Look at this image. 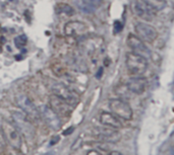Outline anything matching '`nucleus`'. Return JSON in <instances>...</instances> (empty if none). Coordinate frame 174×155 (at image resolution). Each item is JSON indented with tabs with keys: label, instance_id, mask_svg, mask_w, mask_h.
Instances as JSON below:
<instances>
[{
	"label": "nucleus",
	"instance_id": "f3484780",
	"mask_svg": "<svg viewBox=\"0 0 174 155\" xmlns=\"http://www.w3.org/2000/svg\"><path fill=\"white\" fill-rule=\"evenodd\" d=\"M147 5H149L151 8H153L155 11H159L164 9L167 6L166 0H142Z\"/></svg>",
	"mask_w": 174,
	"mask_h": 155
},
{
	"label": "nucleus",
	"instance_id": "aec40b11",
	"mask_svg": "<svg viewBox=\"0 0 174 155\" xmlns=\"http://www.w3.org/2000/svg\"><path fill=\"white\" fill-rule=\"evenodd\" d=\"M4 148H5V139L2 132H0V153L4 150Z\"/></svg>",
	"mask_w": 174,
	"mask_h": 155
},
{
	"label": "nucleus",
	"instance_id": "dca6fc26",
	"mask_svg": "<svg viewBox=\"0 0 174 155\" xmlns=\"http://www.w3.org/2000/svg\"><path fill=\"white\" fill-rule=\"evenodd\" d=\"M84 7H80L86 12H91L96 8L100 7L102 5L103 0H80Z\"/></svg>",
	"mask_w": 174,
	"mask_h": 155
},
{
	"label": "nucleus",
	"instance_id": "b1692460",
	"mask_svg": "<svg viewBox=\"0 0 174 155\" xmlns=\"http://www.w3.org/2000/svg\"><path fill=\"white\" fill-rule=\"evenodd\" d=\"M108 155H122V154H121L120 152H118V151H112V152H110Z\"/></svg>",
	"mask_w": 174,
	"mask_h": 155
},
{
	"label": "nucleus",
	"instance_id": "423d86ee",
	"mask_svg": "<svg viewBox=\"0 0 174 155\" xmlns=\"http://www.w3.org/2000/svg\"><path fill=\"white\" fill-rule=\"evenodd\" d=\"M135 36L145 43H153L157 40L158 31L153 25L146 22H138L135 27Z\"/></svg>",
	"mask_w": 174,
	"mask_h": 155
},
{
	"label": "nucleus",
	"instance_id": "4468645a",
	"mask_svg": "<svg viewBox=\"0 0 174 155\" xmlns=\"http://www.w3.org/2000/svg\"><path fill=\"white\" fill-rule=\"evenodd\" d=\"M100 123L106 127H110L113 129H119L122 127V124L119 121V119L116 116L113 115L112 113L103 112L100 115Z\"/></svg>",
	"mask_w": 174,
	"mask_h": 155
},
{
	"label": "nucleus",
	"instance_id": "f8f14e48",
	"mask_svg": "<svg viewBox=\"0 0 174 155\" xmlns=\"http://www.w3.org/2000/svg\"><path fill=\"white\" fill-rule=\"evenodd\" d=\"M126 87L130 92L135 94H142L146 91L148 87V80L143 76H135L128 81Z\"/></svg>",
	"mask_w": 174,
	"mask_h": 155
},
{
	"label": "nucleus",
	"instance_id": "1a4fd4ad",
	"mask_svg": "<svg viewBox=\"0 0 174 155\" xmlns=\"http://www.w3.org/2000/svg\"><path fill=\"white\" fill-rule=\"evenodd\" d=\"M127 45L133 53L141 55V56L145 57L146 59L151 57V50L148 48V46L143 42L141 39L135 36V35L129 34L127 37Z\"/></svg>",
	"mask_w": 174,
	"mask_h": 155
},
{
	"label": "nucleus",
	"instance_id": "4be33fe9",
	"mask_svg": "<svg viewBox=\"0 0 174 155\" xmlns=\"http://www.w3.org/2000/svg\"><path fill=\"white\" fill-rule=\"evenodd\" d=\"M73 130H74V128L73 127H70L69 129H67V130H65L64 132H63V135H65V136L70 135V134L73 132Z\"/></svg>",
	"mask_w": 174,
	"mask_h": 155
},
{
	"label": "nucleus",
	"instance_id": "20e7f679",
	"mask_svg": "<svg viewBox=\"0 0 174 155\" xmlns=\"http://www.w3.org/2000/svg\"><path fill=\"white\" fill-rule=\"evenodd\" d=\"M2 134H3L5 142H7L15 150H21L22 139L21 133L16 129L15 126L8 122H4L2 124Z\"/></svg>",
	"mask_w": 174,
	"mask_h": 155
},
{
	"label": "nucleus",
	"instance_id": "39448f33",
	"mask_svg": "<svg viewBox=\"0 0 174 155\" xmlns=\"http://www.w3.org/2000/svg\"><path fill=\"white\" fill-rule=\"evenodd\" d=\"M12 121L13 125L19 131L21 135L27 137V139H31L35 136V129L31 122L27 119V117L22 113H12Z\"/></svg>",
	"mask_w": 174,
	"mask_h": 155
},
{
	"label": "nucleus",
	"instance_id": "412c9836",
	"mask_svg": "<svg viewBox=\"0 0 174 155\" xmlns=\"http://www.w3.org/2000/svg\"><path fill=\"white\" fill-rule=\"evenodd\" d=\"M122 28H123V25L120 21H118V20L114 23V28H115L116 33H119V31L122 30Z\"/></svg>",
	"mask_w": 174,
	"mask_h": 155
},
{
	"label": "nucleus",
	"instance_id": "5701e85b",
	"mask_svg": "<svg viewBox=\"0 0 174 155\" xmlns=\"http://www.w3.org/2000/svg\"><path fill=\"white\" fill-rule=\"evenodd\" d=\"M87 155H102L100 153V152H98L97 150H90L88 153H87Z\"/></svg>",
	"mask_w": 174,
	"mask_h": 155
},
{
	"label": "nucleus",
	"instance_id": "a211bd4d",
	"mask_svg": "<svg viewBox=\"0 0 174 155\" xmlns=\"http://www.w3.org/2000/svg\"><path fill=\"white\" fill-rule=\"evenodd\" d=\"M55 10H56L57 13L65 14V15L67 16H72L75 13L73 8L66 3H58L56 5V7H55Z\"/></svg>",
	"mask_w": 174,
	"mask_h": 155
},
{
	"label": "nucleus",
	"instance_id": "7ed1b4c3",
	"mask_svg": "<svg viewBox=\"0 0 174 155\" xmlns=\"http://www.w3.org/2000/svg\"><path fill=\"white\" fill-rule=\"evenodd\" d=\"M109 109L114 116L117 117L118 119H122L125 121H130L132 119L133 113L131 107L129 104L121 98H115L109 101Z\"/></svg>",
	"mask_w": 174,
	"mask_h": 155
},
{
	"label": "nucleus",
	"instance_id": "f257e3e1",
	"mask_svg": "<svg viewBox=\"0 0 174 155\" xmlns=\"http://www.w3.org/2000/svg\"><path fill=\"white\" fill-rule=\"evenodd\" d=\"M125 66L132 77L143 76L148 68V59L133 52L127 53L125 56Z\"/></svg>",
	"mask_w": 174,
	"mask_h": 155
},
{
	"label": "nucleus",
	"instance_id": "6e6552de",
	"mask_svg": "<svg viewBox=\"0 0 174 155\" xmlns=\"http://www.w3.org/2000/svg\"><path fill=\"white\" fill-rule=\"evenodd\" d=\"M64 35L70 38H80L88 34V25L80 20H72L64 25Z\"/></svg>",
	"mask_w": 174,
	"mask_h": 155
},
{
	"label": "nucleus",
	"instance_id": "f03ea898",
	"mask_svg": "<svg viewBox=\"0 0 174 155\" xmlns=\"http://www.w3.org/2000/svg\"><path fill=\"white\" fill-rule=\"evenodd\" d=\"M50 89L51 91L53 92L54 95L62 98L63 101H65L67 104H70V106L74 107L75 104H79L80 101L79 95H77L73 90L69 88V87L64 85L63 83L52 80V82L50 84Z\"/></svg>",
	"mask_w": 174,
	"mask_h": 155
},
{
	"label": "nucleus",
	"instance_id": "9d476101",
	"mask_svg": "<svg viewBox=\"0 0 174 155\" xmlns=\"http://www.w3.org/2000/svg\"><path fill=\"white\" fill-rule=\"evenodd\" d=\"M132 10L140 18L145 20H153L157 12L142 0H133Z\"/></svg>",
	"mask_w": 174,
	"mask_h": 155
},
{
	"label": "nucleus",
	"instance_id": "2eb2a0df",
	"mask_svg": "<svg viewBox=\"0 0 174 155\" xmlns=\"http://www.w3.org/2000/svg\"><path fill=\"white\" fill-rule=\"evenodd\" d=\"M109 129H104V130H101L99 132V137L101 140H103L104 142H109V143H116L118 142L121 138L120 133L118 132L116 129L110 128Z\"/></svg>",
	"mask_w": 174,
	"mask_h": 155
},
{
	"label": "nucleus",
	"instance_id": "9b49d317",
	"mask_svg": "<svg viewBox=\"0 0 174 155\" xmlns=\"http://www.w3.org/2000/svg\"><path fill=\"white\" fill-rule=\"evenodd\" d=\"M39 116L47 123L49 127H51L54 130H58L61 126L60 119L53 110L50 109V107H41L39 110Z\"/></svg>",
	"mask_w": 174,
	"mask_h": 155
},
{
	"label": "nucleus",
	"instance_id": "6ab92c4d",
	"mask_svg": "<svg viewBox=\"0 0 174 155\" xmlns=\"http://www.w3.org/2000/svg\"><path fill=\"white\" fill-rule=\"evenodd\" d=\"M27 42H28V39L25 35H21V36L16 37L15 39H14V44H15V46L19 49L24 48V47L27 45Z\"/></svg>",
	"mask_w": 174,
	"mask_h": 155
},
{
	"label": "nucleus",
	"instance_id": "0eeeda50",
	"mask_svg": "<svg viewBox=\"0 0 174 155\" xmlns=\"http://www.w3.org/2000/svg\"><path fill=\"white\" fill-rule=\"evenodd\" d=\"M49 104H50V109L59 117H63V118H67L70 116L72 113V109L73 107L67 104L62 98L58 97V96L52 94L49 98Z\"/></svg>",
	"mask_w": 174,
	"mask_h": 155
},
{
	"label": "nucleus",
	"instance_id": "ddd939ff",
	"mask_svg": "<svg viewBox=\"0 0 174 155\" xmlns=\"http://www.w3.org/2000/svg\"><path fill=\"white\" fill-rule=\"evenodd\" d=\"M17 104L22 110H24L26 114L28 116L31 117H36L39 116V112L36 110V107L34 106V104L29 99L26 95H19L17 96Z\"/></svg>",
	"mask_w": 174,
	"mask_h": 155
}]
</instances>
